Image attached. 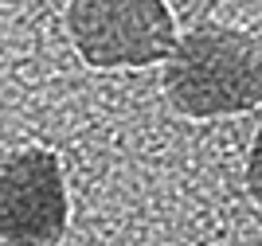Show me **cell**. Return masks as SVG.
I'll return each instance as SVG.
<instances>
[{"mask_svg":"<svg viewBox=\"0 0 262 246\" xmlns=\"http://www.w3.org/2000/svg\"><path fill=\"white\" fill-rule=\"evenodd\" d=\"M67 35L94 71L149 66L168 55L176 16L168 0H71Z\"/></svg>","mask_w":262,"mask_h":246,"instance_id":"2","label":"cell"},{"mask_svg":"<svg viewBox=\"0 0 262 246\" xmlns=\"http://www.w3.org/2000/svg\"><path fill=\"white\" fill-rule=\"evenodd\" d=\"M67 219V180L51 149L32 145L0 161V246H55Z\"/></svg>","mask_w":262,"mask_h":246,"instance_id":"3","label":"cell"},{"mask_svg":"<svg viewBox=\"0 0 262 246\" xmlns=\"http://www.w3.org/2000/svg\"><path fill=\"white\" fill-rule=\"evenodd\" d=\"M164 94L184 118L247 114L262 102L258 39L231 24H196L164 55Z\"/></svg>","mask_w":262,"mask_h":246,"instance_id":"1","label":"cell"}]
</instances>
